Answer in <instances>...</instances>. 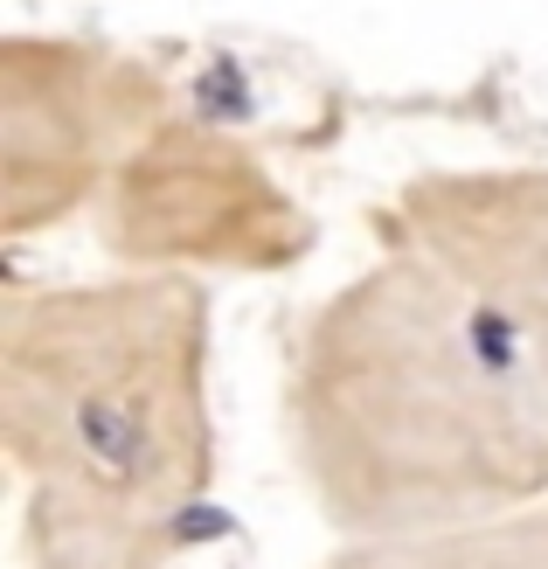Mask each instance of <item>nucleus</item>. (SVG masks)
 Returning <instances> with one entry per match:
<instances>
[{
    "label": "nucleus",
    "mask_w": 548,
    "mask_h": 569,
    "mask_svg": "<svg viewBox=\"0 0 548 569\" xmlns=\"http://www.w3.org/2000/svg\"><path fill=\"white\" fill-rule=\"evenodd\" d=\"M167 104V77L132 49L14 28L0 42V237L28 243L91 216L111 167Z\"/></svg>",
    "instance_id": "nucleus-4"
},
{
    "label": "nucleus",
    "mask_w": 548,
    "mask_h": 569,
    "mask_svg": "<svg viewBox=\"0 0 548 569\" xmlns=\"http://www.w3.org/2000/svg\"><path fill=\"white\" fill-rule=\"evenodd\" d=\"M278 417L306 500L355 562H402L548 500V423L402 243L299 320Z\"/></svg>",
    "instance_id": "nucleus-2"
},
{
    "label": "nucleus",
    "mask_w": 548,
    "mask_h": 569,
    "mask_svg": "<svg viewBox=\"0 0 548 569\" xmlns=\"http://www.w3.org/2000/svg\"><path fill=\"white\" fill-rule=\"evenodd\" d=\"M541 535H548V500H541Z\"/></svg>",
    "instance_id": "nucleus-6"
},
{
    "label": "nucleus",
    "mask_w": 548,
    "mask_h": 569,
    "mask_svg": "<svg viewBox=\"0 0 548 569\" xmlns=\"http://www.w3.org/2000/svg\"><path fill=\"white\" fill-rule=\"evenodd\" d=\"M0 451L21 493V562L153 569L209 515L216 306L188 271L8 284Z\"/></svg>",
    "instance_id": "nucleus-1"
},
{
    "label": "nucleus",
    "mask_w": 548,
    "mask_h": 569,
    "mask_svg": "<svg viewBox=\"0 0 548 569\" xmlns=\"http://www.w3.org/2000/svg\"><path fill=\"white\" fill-rule=\"evenodd\" d=\"M382 243L438 271L548 423V167H430L382 202Z\"/></svg>",
    "instance_id": "nucleus-5"
},
{
    "label": "nucleus",
    "mask_w": 548,
    "mask_h": 569,
    "mask_svg": "<svg viewBox=\"0 0 548 569\" xmlns=\"http://www.w3.org/2000/svg\"><path fill=\"white\" fill-rule=\"evenodd\" d=\"M98 243L132 271L278 278L306 264L312 216L278 167L216 119L167 104L98 194Z\"/></svg>",
    "instance_id": "nucleus-3"
}]
</instances>
